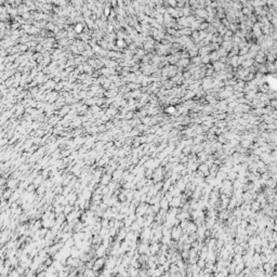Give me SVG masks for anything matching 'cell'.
<instances>
[{"mask_svg": "<svg viewBox=\"0 0 277 277\" xmlns=\"http://www.w3.org/2000/svg\"><path fill=\"white\" fill-rule=\"evenodd\" d=\"M196 14L199 15V17H205V18H206L208 16V12L205 10V9H198V10H196Z\"/></svg>", "mask_w": 277, "mask_h": 277, "instance_id": "obj_1", "label": "cell"}, {"mask_svg": "<svg viewBox=\"0 0 277 277\" xmlns=\"http://www.w3.org/2000/svg\"><path fill=\"white\" fill-rule=\"evenodd\" d=\"M214 68H216L217 70H221L224 68V65L222 62H216V63H214Z\"/></svg>", "mask_w": 277, "mask_h": 277, "instance_id": "obj_2", "label": "cell"}, {"mask_svg": "<svg viewBox=\"0 0 277 277\" xmlns=\"http://www.w3.org/2000/svg\"><path fill=\"white\" fill-rule=\"evenodd\" d=\"M82 28H83V25L82 24H77L76 26H75V32H76V33H81Z\"/></svg>", "mask_w": 277, "mask_h": 277, "instance_id": "obj_3", "label": "cell"}, {"mask_svg": "<svg viewBox=\"0 0 277 277\" xmlns=\"http://www.w3.org/2000/svg\"><path fill=\"white\" fill-rule=\"evenodd\" d=\"M232 62V65L233 66H237V65H239L238 64V56H234V57H232V60H231Z\"/></svg>", "mask_w": 277, "mask_h": 277, "instance_id": "obj_4", "label": "cell"}, {"mask_svg": "<svg viewBox=\"0 0 277 277\" xmlns=\"http://www.w3.org/2000/svg\"><path fill=\"white\" fill-rule=\"evenodd\" d=\"M189 63V60H187V58H182V60H180V65L181 66H186Z\"/></svg>", "mask_w": 277, "mask_h": 277, "instance_id": "obj_5", "label": "cell"}, {"mask_svg": "<svg viewBox=\"0 0 277 277\" xmlns=\"http://www.w3.org/2000/svg\"><path fill=\"white\" fill-rule=\"evenodd\" d=\"M126 45H124V40L123 39H118L117 40V47H119V48H122V47H124Z\"/></svg>", "mask_w": 277, "mask_h": 277, "instance_id": "obj_6", "label": "cell"}, {"mask_svg": "<svg viewBox=\"0 0 277 277\" xmlns=\"http://www.w3.org/2000/svg\"><path fill=\"white\" fill-rule=\"evenodd\" d=\"M167 113L168 114H174V113H175V107H173V106L168 107L167 108Z\"/></svg>", "mask_w": 277, "mask_h": 277, "instance_id": "obj_7", "label": "cell"}, {"mask_svg": "<svg viewBox=\"0 0 277 277\" xmlns=\"http://www.w3.org/2000/svg\"><path fill=\"white\" fill-rule=\"evenodd\" d=\"M209 27V25H208V23H203L199 26V30H205L206 28H208Z\"/></svg>", "mask_w": 277, "mask_h": 277, "instance_id": "obj_8", "label": "cell"}, {"mask_svg": "<svg viewBox=\"0 0 277 277\" xmlns=\"http://www.w3.org/2000/svg\"><path fill=\"white\" fill-rule=\"evenodd\" d=\"M168 2H169V4L171 7H175V5L178 4V0H168Z\"/></svg>", "mask_w": 277, "mask_h": 277, "instance_id": "obj_9", "label": "cell"}, {"mask_svg": "<svg viewBox=\"0 0 277 277\" xmlns=\"http://www.w3.org/2000/svg\"><path fill=\"white\" fill-rule=\"evenodd\" d=\"M250 11H251V9H249V8H244V9H242V13H244V14L250 13Z\"/></svg>", "mask_w": 277, "mask_h": 277, "instance_id": "obj_10", "label": "cell"}, {"mask_svg": "<svg viewBox=\"0 0 277 277\" xmlns=\"http://www.w3.org/2000/svg\"><path fill=\"white\" fill-rule=\"evenodd\" d=\"M110 12H111V10H110V8H105V10H104V13H105V16H108V15H110Z\"/></svg>", "mask_w": 277, "mask_h": 277, "instance_id": "obj_11", "label": "cell"}, {"mask_svg": "<svg viewBox=\"0 0 277 277\" xmlns=\"http://www.w3.org/2000/svg\"><path fill=\"white\" fill-rule=\"evenodd\" d=\"M15 184H16V182H15V181H11V183L9 184V186H10V187H12V186H14Z\"/></svg>", "mask_w": 277, "mask_h": 277, "instance_id": "obj_12", "label": "cell"}]
</instances>
